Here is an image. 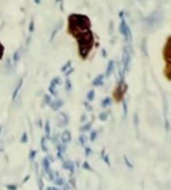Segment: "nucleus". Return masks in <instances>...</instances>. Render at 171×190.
I'll return each mask as SVG.
<instances>
[{"label":"nucleus","instance_id":"1","mask_svg":"<svg viewBox=\"0 0 171 190\" xmlns=\"http://www.w3.org/2000/svg\"><path fill=\"white\" fill-rule=\"evenodd\" d=\"M102 81H103V76H99V77H97V78H96L95 81L93 82V85H94V86H99V85H102V83H103Z\"/></svg>","mask_w":171,"mask_h":190},{"label":"nucleus","instance_id":"2","mask_svg":"<svg viewBox=\"0 0 171 190\" xmlns=\"http://www.w3.org/2000/svg\"><path fill=\"white\" fill-rule=\"evenodd\" d=\"M93 99H94V91H91L87 94V100L88 101H93Z\"/></svg>","mask_w":171,"mask_h":190},{"label":"nucleus","instance_id":"3","mask_svg":"<svg viewBox=\"0 0 171 190\" xmlns=\"http://www.w3.org/2000/svg\"><path fill=\"white\" fill-rule=\"evenodd\" d=\"M112 71H113V62H111V63H110V65H108V74H111Z\"/></svg>","mask_w":171,"mask_h":190},{"label":"nucleus","instance_id":"4","mask_svg":"<svg viewBox=\"0 0 171 190\" xmlns=\"http://www.w3.org/2000/svg\"><path fill=\"white\" fill-rule=\"evenodd\" d=\"M108 104H111V101H110V99H105V101H104L103 103H102V105H103V106H106V105H108Z\"/></svg>","mask_w":171,"mask_h":190},{"label":"nucleus","instance_id":"5","mask_svg":"<svg viewBox=\"0 0 171 190\" xmlns=\"http://www.w3.org/2000/svg\"><path fill=\"white\" fill-rule=\"evenodd\" d=\"M99 119H102V120H105V119H106V113H103V114L99 115Z\"/></svg>","mask_w":171,"mask_h":190},{"label":"nucleus","instance_id":"6","mask_svg":"<svg viewBox=\"0 0 171 190\" xmlns=\"http://www.w3.org/2000/svg\"><path fill=\"white\" fill-rule=\"evenodd\" d=\"M9 190H16V186H8Z\"/></svg>","mask_w":171,"mask_h":190},{"label":"nucleus","instance_id":"7","mask_svg":"<svg viewBox=\"0 0 171 190\" xmlns=\"http://www.w3.org/2000/svg\"><path fill=\"white\" fill-rule=\"evenodd\" d=\"M26 139H27V134H24V136H23V139H21V141L25 142V141H26Z\"/></svg>","mask_w":171,"mask_h":190},{"label":"nucleus","instance_id":"8","mask_svg":"<svg viewBox=\"0 0 171 190\" xmlns=\"http://www.w3.org/2000/svg\"><path fill=\"white\" fill-rule=\"evenodd\" d=\"M95 136H96V132H93V136H91V139H92V140H94V139H95Z\"/></svg>","mask_w":171,"mask_h":190},{"label":"nucleus","instance_id":"9","mask_svg":"<svg viewBox=\"0 0 171 190\" xmlns=\"http://www.w3.org/2000/svg\"><path fill=\"white\" fill-rule=\"evenodd\" d=\"M34 157H35V151H32V155H30V159H32Z\"/></svg>","mask_w":171,"mask_h":190},{"label":"nucleus","instance_id":"10","mask_svg":"<svg viewBox=\"0 0 171 190\" xmlns=\"http://www.w3.org/2000/svg\"><path fill=\"white\" fill-rule=\"evenodd\" d=\"M56 1H60V0H56Z\"/></svg>","mask_w":171,"mask_h":190}]
</instances>
